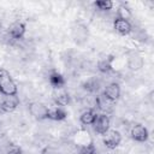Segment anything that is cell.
<instances>
[{"mask_svg":"<svg viewBox=\"0 0 154 154\" xmlns=\"http://www.w3.org/2000/svg\"><path fill=\"white\" fill-rule=\"evenodd\" d=\"M0 94L4 96H14L18 94V88L10 72L0 67Z\"/></svg>","mask_w":154,"mask_h":154,"instance_id":"6da1fadb","label":"cell"},{"mask_svg":"<svg viewBox=\"0 0 154 154\" xmlns=\"http://www.w3.org/2000/svg\"><path fill=\"white\" fill-rule=\"evenodd\" d=\"M109 125H111V119L106 113H100L96 114V118L93 123L94 130L99 134V135H105L108 130H109Z\"/></svg>","mask_w":154,"mask_h":154,"instance_id":"7a4b0ae2","label":"cell"},{"mask_svg":"<svg viewBox=\"0 0 154 154\" xmlns=\"http://www.w3.org/2000/svg\"><path fill=\"white\" fill-rule=\"evenodd\" d=\"M120 142H122V135L117 130H108L102 137V143L108 149H116L120 144Z\"/></svg>","mask_w":154,"mask_h":154,"instance_id":"3957f363","label":"cell"},{"mask_svg":"<svg viewBox=\"0 0 154 154\" xmlns=\"http://www.w3.org/2000/svg\"><path fill=\"white\" fill-rule=\"evenodd\" d=\"M130 136L135 142H146L149 137L148 129L142 124H135L130 130Z\"/></svg>","mask_w":154,"mask_h":154,"instance_id":"277c9868","label":"cell"},{"mask_svg":"<svg viewBox=\"0 0 154 154\" xmlns=\"http://www.w3.org/2000/svg\"><path fill=\"white\" fill-rule=\"evenodd\" d=\"M28 109H29L30 114H31L35 119H37V120H43V119H46L47 112H48V107H47L45 103H42V102H31V103L29 105Z\"/></svg>","mask_w":154,"mask_h":154,"instance_id":"5b68a950","label":"cell"},{"mask_svg":"<svg viewBox=\"0 0 154 154\" xmlns=\"http://www.w3.org/2000/svg\"><path fill=\"white\" fill-rule=\"evenodd\" d=\"M18 105H19V99L17 95L5 96L0 102V111L1 113H11L18 107Z\"/></svg>","mask_w":154,"mask_h":154,"instance_id":"8992f818","label":"cell"},{"mask_svg":"<svg viewBox=\"0 0 154 154\" xmlns=\"http://www.w3.org/2000/svg\"><path fill=\"white\" fill-rule=\"evenodd\" d=\"M113 28L119 35H123V36L129 35L132 31V25H131L130 20L118 18V17H116L113 20Z\"/></svg>","mask_w":154,"mask_h":154,"instance_id":"52a82bcc","label":"cell"},{"mask_svg":"<svg viewBox=\"0 0 154 154\" xmlns=\"http://www.w3.org/2000/svg\"><path fill=\"white\" fill-rule=\"evenodd\" d=\"M26 31V25L23 22H16L8 28V35L13 40H22L25 35Z\"/></svg>","mask_w":154,"mask_h":154,"instance_id":"ba28073f","label":"cell"},{"mask_svg":"<svg viewBox=\"0 0 154 154\" xmlns=\"http://www.w3.org/2000/svg\"><path fill=\"white\" fill-rule=\"evenodd\" d=\"M102 94H103L108 100L116 102V101L120 97V87H119L118 83L112 82V83H109V84H107V85L105 87Z\"/></svg>","mask_w":154,"mask_h":154,"instance_id":"9c48e42d","label":"cell"},{"mask_svg":"<svg viewBox=\"0 0 154 154\" xmlns=\"http://www.w3.org/2000/svg\"><path fill=\"white\" fill-rule=\"evenodd\" d=\"M48 82H49V84H51L54 89H61V88H64L65 84H66L65 77H64L60 72H58L57 70H52V71L49 72V75H48Z\"/></svg>","mask_w":154,"mask_h":154,"instance_id":"30bf717a","label":"cell"},{"mask_svg":"<svg viewBox=\"0 0 154 154\" xmlns=\"http://www.w3.org/2000/svg\"><path fill=\"white\" fill-rule=\"evenodd\" d=\"M66 117H67V113L63 107L54 106V107H48V112H47L46 119L54 120V122H60V120L66 119Z\"/></svg>","mask_w":154,"mask_h":154,"instance_id":"8fae6325","label":"cell"},{"mask_svg":"<svg viewBox=\"0 0 154 154\" xmlns=\"http://www.w3.org/2000/svg\"><path fill=\"white\" fill-rule=\"evenodd\" d=\"M144 65V60L141 55H138L137 53H131L128 57V67L132 71H137L140 69H142Z\"/></svg>","mask_w":154,"mask_h":154,"instance_id":"7c38bea8","label":"cell"},{"mask_svg":"<svg viewBox=\"0 0 154 154\" xmlns=\"http://www.w3.org/2000/svg\"><path fill=\"white\" fill-rule=\"evenodd\" d=\"M95 103H96V107H97L100 111H102L103 113L111 111L112 107H113V105H114V102L111 101V100H108L102 93H101L100 95L96 96V99H95ZM106 114H107V113H106Z\"/></svg>","mask_w":154,"mask_h":154,"instance_id":"4fadbf2b","label":"cell"},{"mask_svg":"<svg viewBox=\"0 0 154 154\" xmlns=\"http://www.w3.org/2000/svg\"><path fill=\"white\" fill-rule=\"evenodd\" d=\"M71 102V96L67 91L63 90V91H59L57 94H54V103L59 107H66L69 106Z\"/></svg>","mask_w":154,"mask_h":154,"instance_id":"5bb4252c","label":"cell"},{"mask_svg":"<svg viewBox=\"0 0 154 154\" xmlns=\"http://www.w3.org/2000/svg\"><path fill=\"white\" fill-rule=\"evenodd\" d=\"M96 112L93 109V108H89V109H85L84 112H82V114L79 116V122L83 124V125H93L95 118H96Z\"/></svg>","mask_w":154,"mask_h":154,"instance_id":"9a60e30c","label":"cell"},{"mask_svg":"<svg viewBox=\"0 0 154 154\" xmlns=\"http://www.w3.org/2000/svg\"><path fill=\"white\" fill-rule=\"evenodd\" d=\"M113 57H108V58H105V59H101L99 60L97 63V70L101 72V73H108L113 70Z\"/></svg>","mask_w":154,"mask_h":154,"instance_id":"2e32d148","label":"cell"},{"mask_svg":"<svg viewBox=\"0 0 154 154\" xmlns=\"http://www.w3.org/2000/svg\"><path fill=\"white\" fill-rule=\"evenodd\" d=\"M83 89L89 91V93H95L100 89V81L96 77H91L89 79H87L83 84H82Z\"/></svg>","mask_w":154,"mask_h":154,"instance_id":"e0dca14e","label":"cell"},{"mask_svg":"<svg viewBox=\"0 0 154 154\" xmlns=\"http://www.w3.org/2000/svg\"><path fill=\"white\" fill-rule=\"evenodd\" d=\"M94 6L99 11L106 12V11H109L113 8V2L111 0H96V1H94Z\"/></svg>","mask_w":154,"mask_h":154,"instance_id":"ac0fdd59","label":"cell"},{"mask_svg":"<svg viewBox=\"0 0 154 154\" xmlns=\"http://www.w3.org/2000/svg\"><path fill=\"white\" fill-rule=\"evenodd\" d=\"M78 154H96V147H95L94 142H89L87 144L81 146Z\"/></svg>","mask_w":154,"mask_h":154,"instance_id":"d6986e66","label":"cell"},{"mask_svg":"<svg viewBox=\"0 0 154 154\" xmlns=\"http://www.w3.org/2000/svg\"><path fill=\"white\" fill-rule=\"evenodd\" d=\"M116 17L129 20V19H130V17H131V12H130V10H129L126 6L120 5V6L117 8V16H116Z\"/></svg>","mask_w":154,"mask_h":154,"instance_id":"ffe728a7","label":"cell"},{"mask_svg":"<svg viewBox=\"0 0 154 154\" xmlns=\"http://www.w3.org/2000/svg\"><path fill=\"white\" fill-rule=\"evenodd\" d=\"M6 154H23V149L17 144H10L6 149Z\"/></svg>","mask_w":154,"mask_h":154,"instance_id":"44dd1931","label":"cell"},{"mask_svg":"<svg viewBox=\"0 0 154 154\" xmlns=\"http://www.w3.org/2000/svg\"><path fill=\"white\" fill-rule=\"evenodd\" d=\"M41 154H60V152L58 150V148L53 146H46L41 149Z\"/></svg>","mask_w":154,"mask_h":154,"instance_id":"7402d4cb","label":"cell"},{"mask_svg":"<svg viewBox=\"0 0 154 154\" xmlns=\"http://www.w3.org/2000/svg\"><path fill=\"white\" fill-rule=\"evenodd\" d=\"M0 113H1V111H0Z\"/></svg>","mask_w":154,"mask_h":154,"instance_id":"603a6c76","label":"cell"}]
</instances>
